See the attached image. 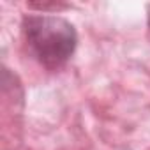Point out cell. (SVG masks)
Segmentation results:
<instances>
[{
    "label": "cell",
    "mask_w": 150,
    "mask_h": 150,
    "mask_svg": "<svg viewBox=\"0 0 150 150\" xmlns=\"http://www.w3.org/2000/svg\"><path fill=\"white\" fill-rule=\"evenodd\" d=\"M23 32L37 60L50 69L64 65L76 50V30L60 16H27L23 20Z\"/></svg>",
    "instance_id": "cell-1"
},
{
    "label": "cell",
    "mask_w": 150,
    "mask_h": 150,
    "mask_svg": "<svg viewBox=\"0 0 150 150\" xmlns=\"http://www.w3.org/2000/svg\"><path fill=\"white\" fill-rule=\"evenodd\" d=\"M148 25H150V16H148Z\"/></svg>",
    "instance_id": "cell-2"
}]
</instances>
